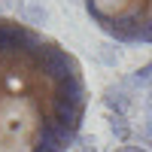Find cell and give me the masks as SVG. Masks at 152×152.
Listing matches in <instances>:
<instances>
[{
    "mask_svg": "<svg viewBox=\"0 0 152 152\" xmlns=\"http://www.w3.org/2000/svg\"><path fill=\"white\" fill-rule=\"evenodd\" d=\"M100 31L125 46H152V0H82Z\"/></svg>",
    "mask_w": 152,
    "mask_h": 152,
    "instance_id": "2",
    "label": "cell"
},
{
    "mask_svg": "<svg viewBox=\"0 0 152 152\" xmlns=\"http://www.w3.org/2000/svg\"><path fill=\"white\" fill-rule=\"evenodd\" d=\"M88 110L82 64L18 18H0V152H67Z\"/></svg>",
    "mask_w": 152,
    "mask_h": 152,
    "instance_id": "1",
    "label": "cell"
}]
</instances>
